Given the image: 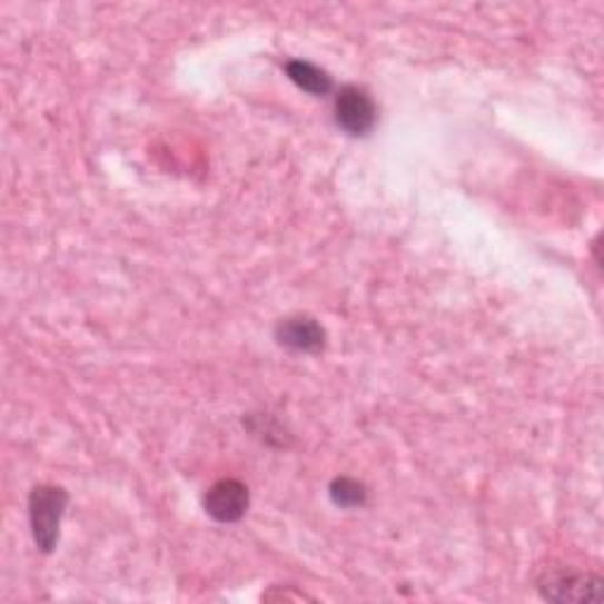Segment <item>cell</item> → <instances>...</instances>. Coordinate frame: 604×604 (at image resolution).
I'll list each match as a JSON object with an SVG mask.
<instances>
[{
	"mask_svg": "<svg viewBox=\"0 0 604 604\" xmlns=\"http://www.w3.org/2000/svg\"><path fill=\"white\" fill-rule=\"evenodd\" d=\"M69 496L62 486H36L29 498V517L38 548L50 553L60 538V524L67 511Z\"/></svg>",
	"mask_w": 604,
	"mask_h": 604,
	"instance_id": "cell-1",
	"label": "cell"
},
{
	"mask_svg": "<svg viewBox=\"0 0 604 604\" xmlns=\"http://www.w3.org/2000/svg\"><path fill=\"white\" fill-rule=\"evenodd\" d=\"M538 591L553 602H595L602 597V581L574 570H553L543 574Z\"/></svg>",
	"mask_w": 604,
	"mask_h": 604,
	"instance_id": "cell-2",
	"label": "cell"
},
{
	"mask_svg": "<svg viewBox=\"0 0 604 604\" xmlns=\"http://www.w3.org/2000/svg\"><path fill=\"white\" fill-rule=\"evenodd\" d=\"M336 121L347 132L362 138L368 135L376 123V105L364 88L345 86L336 97Z\"/></svg>",
	"mask_w": 604,
	"mask_h": 604,
	"instance_id": "cell-3",
	"label": "cell"
},
{
	"mask_svg": "<svg viewBox=\"0 0 604 604\" xmlns=\"http://www.w3.org/2000/svg\"><path fill=\"white\" fill-rule=\"evenodd\" d=\"M248 486L241 484L239 479H220L218 484H212L204 505L206 513L218 519V522H237L246 515L248 511Z\"/></svg>",
	"mask_w": 604,
	"mask_h": 604,
	"instance_id": "cell-4",
	"label": "cell"
},
{
	"mask_svg": "<svg viewBox=\"0 0 604 604\" xmlns=\"http://www.w3.org/2000/svg\"><path fill=\"white\" fill-rule=\"evenodd\" d=\"M277 340L296 353H319L326 343V334L315 319L298 315L279 321Z\"/></svg>",
	"mask_w": 604,
	"mask_h": 604,
	"instance_id": "cell-5",
	"label": "cell"
},
{
	"mask_svg": "<svg viewBox=\"0 0 604 604\" xmlns=\"http://www.w3.org/2000/svg\"><path fill=\"white\" fill-rule=\"evenodd\" d=\"M286 71H288L290 81H294L298 88H303L309 95H326L330 88H334L330 76L324 69L309 65V62H303V60L288 62Z\"/></svg>",
	"mask_w": 604,
	"mask_h": 604,
	"instance_id": "cell-6",
	"label": "cell"
},
{
	"mask_svg": "<svg viewBox=\"0 0 604 604\" xmlns=\"http://www.w3.org/2000/svg\"><path fill=\"white\" fill-rule=\"evenodd\" d=\"M330 498L340 508H359L366 501V486L353 477H338L330 484Z\"/></svg>",
	"mask_w": 604,
	"mask_h": 604,
	"instance_id": "cell-7",
	"label": "cell"
}]
</instances>
